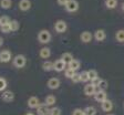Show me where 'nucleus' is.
<instances>
[{
	"label": "nucleus",
	"mask_w": 124,
	"mask_h": 115,
	"mask_svg": "<svg viewBox=\"0 0 124 115\" xmlns=\"http://www.w3.org/2000/svg\"><path fill=\"white\" fill-rule=\"evenodd\" d=\"M0 30H1V32H3V33H9V32H11V29H10V26H9V24L0 27Z\"/></svg>",
	"instance_id": "473e14b6"
},
{
	"label": "nucleus",
	"mask_w": 124,
	"mask_h": 115,
	"mask_svg": "<svg viewBox=\"0 0 124 115\" xmlns=\"http://www.w3.org/2000/svg\"><path fill=\"white\" fill-rule=\"evenodd\" d=\"M93 39V34L91 33L90 31H83L82 33L80 34V40L82 41L83 43H90Z\"/></svg>",
	"instance_id": "9d476101"
},
{
	"label": "nucleus",
	"mask_w": 124,
	"mask_h": 115,
	"mask_svg": "<svg viewBox=\"0 0 124 115\" xmlns=\"http://www.w3.org/2000/svg\"><path fill=\"white\" fill-rule=\"evenodd\" d=\"M68 1H69V0H57L58 5H59V6H62V7H64V6L68 3Z\"/></svg>",
	"instance_id": "4c0bfd02"
},
{
	"label": "nucleus",
	"mask_w": 124,
	"mask_h": 115,
	"mask_svg": "<svg viewBox=\"0 0 124 115\" xmlns=\"http://www.w3.org/2000/svg\"><path fill=\"white\" fill-rule=\"evenodd\" d=\"M75 73H77L75 71H73L72 69H70V68H68V69H65L64 75H65V77H67V79H72L73 75H74Z\"/></svg>",
	"instance_id": "cd10ccee"
},
{
	"label": "nucleus",
	"mask_w": 124,
	"mask_h": 115,
	"mask_svg": "<svg viewBox=\"0 0 124 115\" xmlns=\"http://www.w3.org/2000/svg\"><path fill=\"white\" fill-rule=\"evenodd\" d=\"M31 1L30 0H20L18 3V7L21 11H28L31 9Z\"/></svg>",
	"instance_id": "f8f14e48"
},
{
	"label": "nucleus",
	"mask_w": 124,
	"mask_h": 115,
	"mask_svg": "<svg viewBox=\"0 0 124 115\" xmlns=\"http://www.w3.org/2000/svg\"><path fill=\"white\" fill-rule=\"evenodd\" d=\"M9 26H10L11 31H18L19 28H20V23H19L18 20H11L9 22Z\"/></svg>",
	"instance_id": "393cba45"
},
{
	"label": "nucleus",
	"mask_w": 124,
	"mask_h": 115,
	"mask_svg": "<svg viewBox=\"0 0 124 115\" xmlns=\"http://www.w3.org/2000/svg\"><path fill=\"white\" fill-rule=\"evenodd\" d=\"M115 39L120 43H124V29H120V30L116 31Z\"/></svg>",
	"instance_id": "412c9836"
},
{
	"label": "nucleus",
	"mask_w": 124,
	"mask_h": 115,
	"mask_svg": "<svg viewBox=\"0 0 124 115\" xmlns=\"http://www.w3.org/2000/svg\"><path fill=\"white\" fill-rule=\"evenodd\" d=\"M1 99H2L5 102L10 103L15 100V93L12 91H3V93L1 94Z\"/></svg>",
	"instance_id": "9b49d317"
},
{
	"label": "nucleus",
	"mask_w": 124,
	"mask_h": 115,
	"mask_svg": "<svg viewBox=\"0 0 124 115\" xmlns=\"http://www.w3.org/2000/svg\"><path fill=\"white\" fill-rule=\"evenodd\" d=\"M2 44H3V39L0 37V46H2Z\"/></svg>",
	"instance_id": "58836bf2"
},
{
	"label": "nucleus",
	"mask_w": 124,
	"mask_h": 115,
	"mask_svg": "<svg viewBox=\"0 0 124 115\" xmlns=\"http://www.w3.org/2000/svg\"><path fill=\"white\" fill-rule=\"evenodd\" d=\"M94 99H95L96 102L103 103L104 101L108 100L106 92H105V91H103V90H99V91H96V92H95V94H94Z\"/></svg>",
	"instance_id": "0eeeda50"
},
{
	"label": "nucleus",
	"mask_w": 124,
	"mask_h": 115,
	"mask_svg": "<svg viewBox=\"0 0 124 115\" xmlns=\"http://www.w3.org/2000/svg\"><path fill=\"white\" fill-rule=\"evenodd\" d=\"M122 10H123V11H124V2H123V3H122Z\"/></svg>",
	"instance_id": "a19ab883"
},
{
	"label": "nucleus",
	"mask_w": 124,
	"mask_h": 115,
	"mask_svg": "<svg viewBox=\"0 0 124 115\" xmlns=\"http://www.w3.org/2000/svg\"><path fill=\"white\" fill-rule=\"evenodd\" d=\"M84 115H96V110L93 106H86V107L83 110Z\"/></svg>",
	"instance_id": "a878e982"
},
{
	"label": "nucleus",
	"mask_w": 124,
	"mask_h": 115,
	"mask_svg": "<svg viewBox=\"0 0 124 115\" xmlns=\"http://www.w3.org/2000/svg\"><path fill=\"white\" fill-rule=\"evenodd\" d=\"M108 115H114V114H108Z\"/></svg>",
	"instance_id": "79ce46f5"
},
{
	"label": "nucleus",
	"mask_w": 124,
	"mask_h": 115,
	"mask_svg": "<svg viewBox=\"0 0 124 115\" xmlns=\"http://www.w3.org/2000/svg\"><path fill=\"white\" fill-rule=\"evenodd\" d=\"M42 69H43L44 71H46V72L52 71V70H53V62L44 61L43 63H42Z\"/></svg>",
	"instance_id": "b1692460"
},
{
	"label": "nucleus",
	"mask_w": 124,
	"mask_h": 115,
	"mask_svg": "<svg viewBox=\"0 0 124 115\" xmlns=\"http://www.w3.org/2000/svg\"><path fill=\"white\" fill-rule=\"evenodd\" d=\"M104 5L108 9H115L119 5V1L117 0H105L104 1Z\"/></svg>",
	"instance_id": "aec40b11"
},
{
	"label": "nucleus",
	"mask_w": 124,
	"mask_h": 115,
	"mask_svg": "<svg viewBox=\"0 0 124 115\" xmlns=\"http://www.w3.org/2000/svg\"><path fill=\"white\" fill-rule=\"evenodd\" d=\"M37 38H38V41L40 42V43L46 44V43H49L50 41H51L52 37H51V33H50L46 29H43V30L39 31V33H38V36H37Z\"/></svg>",
	"instance_id": "f257e3e1"
},
{
	"label": "nucleus",
	"mask_w": 124,
	"mask_h": 115,
	"mask_svg": "<svg viewBox=\"0 0 124 115\" xmlns=\"http://www.w3.org/2000/svg\"><path fill=\"white\" fill-rule=\"evenodd\" d=\"M49 115H61V110H60L59 107L53 106V107L50 108V114Z\"/></svg>",
	"instance_id": "2f4dec72"
},
{
	"label": "nucleus",
	"mask_w": 124,
	"mask_h": 115,
	"mask_svg": "<svg viewBox=\"0 0 124 115\" xmlns=\"http://www.w3.org/2000/svg\"><path fill=\"white\" fill-rule=\"evenodd\" d=\"M37 114L38 115H49L50 114V107L48 105L43 104H40L38 108H37Z\"/></svg>",
	"instance_id": "4468645a"
},
{
	"label": "nucleus",
	"mask_w": 124,
	"mask_h": 115,
	"mask_svg": "<svg viewBox=\"0 0 124 115\" xmlns=\"http://www.w3.org/2000/svg\"><path fill=\"white\" fill-rule=\"evenodd\" d=\"M46 85H48V87L50 90H57L60 86V80L57 79V77H51V79L48 80Z\"/></svg>",
	"instance_id": "1a4fd4ad"
},
{
	"label": "nucleus",
	"mask_w": 124,
	"mask_h": 115,
	"mask_svg": "<svg viewBox=\"0 0 124 115\" xmlns=\"http://www.w3.org/2000/svg\"><path fill=\"white\" fill-rule=\"evenodd\" d=\"M96 92V87L94 86V85L91 83V84H86L84 87V94L86 95V96H92V95H94Z\"/></svg>",
	"instance_id": "2eb2a0df"
},
{
	"label": "nucleus",
	"mask_w": 124,
	"mask_h": 115,
	"mask_svg": "<svg viewBox=\"0 0 124 115\" xmlns=\"http://www.w3.org/2000/svg\"><path fill=\"white\" fill-rule=\"evenodd\" d=\"M27 104H28L29 108H38L41 104V102H40L38 96H30L27 101Z\"/></svg>",
	"instance_id": "39448f33"
},
{
	"label": "nucleus",
	"mask_w": 124,
	"mask_h": 115,
	"mask_svg": "<svg viewBox=\"0 0 124 115\" xmlns=\"http://www.w3.org/2000/svg\"><path fill=\"white\" fill-rule=\"evenodd\" d=\"M105 38H106V33H105V30H103V29H98V30L94 32V39H95L96 41H99V42L104 41Z\"/></svg>",
	"instance_id": "ddd939ff"
},
{
	"label": "nucleus",
	"mask_w": 124,
	"mask_h": 115,
	"mask_svg": "<svg viewBox=\"0 0 124 115\" xmlns=\"http://www.w3.org/2000/svg\"><path fill=\"white\" fill-rule=\"evenodd\" d=\"M26 115H34V114L32 112H28V113H26Z\"/></svg>",
	"instance_id": "ea45409f"
},
{
	"label": "nucleus",
	"mask_w": 124,
	"mask_h": 115,
	"mask_svg": "<svg viewBox=\"0 0 124 115\" xmlns=\"http://www.w3.org/2000/svg\"><path fill=\"white\" fill-rule=\"evenodd\" d=\"M10 19H9V17L8 15H2V17H0V27L2 26H6V24H9V22H10Z\"/></svg>",
	"instance_id": "bb28decb"
},
{
	"label": "nucleus",
	"mask_w": 124,
	"mask_h": 115,
	"mask_svg": "<svg viewBox=\"0 0 124 115\" xmlns=\"http://www.w3.org/2000/svg\"><path fill=\"white\" fill-rule=\"evenodd\" d=\"M57 102V97L54 96V95H48V96L44 99V104L48 105V106H53Z\"/></svg>",
	"instance_id": "6ab92c4d"
},
{
	"label": "nucleus",
	"mask_w": 124,
	"mask_h": 115,
	"mask_svg": "<svg viewBox=\"0 0 124 115\" xmlns=\"http://www.w3.org/2000/svg\"><path fill=\"white\" fill-rule=\"evenodd\" d=\"M106 87H108V82H106L105 80H102V81H101V83H100V86H99V89L105 91Z\"/></svg>",
	"instance_id": "72a5a7b5"
},
{
	"label": "nucleus",
	"mask_w": 124,
	"mask_h": 115,
	"mask_svg": "<svg viewBox=\"0 0 124 115\" xmlns=\"http://www.w3.org/2000/svg\"><path fill=\"white\" fill-rule=\"evenodd\" d=\"M68 68H70V69H72L73 71L77 72L78 70L81 68V63H80V61H79V60L73 59L72 61H71L69 64H68Z\"/></svg>",
	"instance_id": "a211bd4d"
},
{
	"label": "nucleus",
	"mask_w": 124,
	"mask_h": 115,
	"mask_svg": "<svg viewBox=\"0 0 124 115\" xmlns=\"http://www.w3.org/2000/svg\"><path fill=\"white\" fill-rule=\"evenodd\" d=\"M65 10L70 13H73V12H77L79 10V2L77 0H69L68 3L64 6Z\"/></svg>",
	"instance_id": "20e7f679"
},
{
	"label": "nucleus",
	"mask_w": 124,
	"mask_h": 115,
	"mask_svg": "<svg viewBox=\"0 0 124 115\" xmlns=\"http://www.w3.org/2000/svg\"><path fill=\"white\" fill-rule=\"evenodd\" d=\"M72 82H74V83H78V82H81V77H80V73H75L74 75H73L72 79Z\"/></svg>",
	"instance_id": "c9c22d12"
},
{
	"label": "nucleus",
	"mask_w": 124,
	"mask_h": 115,
	"mask_svg": "<svg viewBox=\"0 0 124 115\" xmlns=\"http://www.w3.org/2000/svg\"><path fill=\"white\" fill-rule=\"evenodd\" d=\"M0 7L5 10L10 9L12 7V0H0Z\"/></svg>",
	"instance_id": "4be33fe9"
},
{
	"label": "nucleus",
	"mask_w": 124,
	"mask_h": 115,
	"mask_svg": "<svg viewBox=\"0 0 124 115\" xmlns=\"http://www.w3.org/2000/svg\"><path fill=\"white\" fill-rule=\"evenodd\" d=\"M72 115H84V112H83V110H81V108H75V110L73 111Z\"/></svg>",
	"instance_id": "e433bc0d"
},
{
	"label": "nucleus",
	"mask_w": 124,
	"mask_h": 115,
	"mask_svg": "<svg viewBox=\"0 0 124 115\" xmlns=\"http://www.w3.org/2000/svg\"><path fill=\"white\" fill-rule=\"evenodd\" d=\"M61 59L67 64H69L70 62L73 60V55H72V53H70V52H64V53L61 55Z\"/></svg>",
	"instance_id": "5701e85b"
},
{
	"label": "nucleus",
	"mask_w": 124,
	"mask_h": 115,
	"mask_svg": "<svg viewBox=\"0 0 124 115\" xmlns=\"http://www.w3.org/2000/svg\"><path fill=\"white\" fill-rule=\"evenodd\" d=\"M101 81H102V79H100V77H95V79H94V80H93V81H91V82H92V84L93 85H94V86H95V87H99V86H100V83H101Z\"/></svg>",
	"instance_id": "f704fd0d"
},
{
	"label": "nucleus",
	"mask_w": 124,
	"mask_h": 115,
	"mask_svg": "<svg viewBox=\"0 0 124 115\" xmlns=\"http://www.w3.org/2000/svg\"><path fill=\"white\" fill-rule=\"evenodd\" d=\"M88 73H89V79H90V81H93L95 77H98V72H96L95 70H93V69L89 70Z\"/></svg>",
	"instance_id": "7c9ffc66"
},
{
	"label": "nucleus",
	"mask_w": 124,
	"mask_h": 115,
	"mask_svg": "<svg viewBox=\"0 0 124 115\" xmlns=\"http://www.w3.org/2000/svg\"><path fill=\"white\" fill-rule=\"evenodd\" d=\"M101 108L103 110V112H106V113L111 112L112 108H113V103H112V101L106 100V101H104L103 103H101Z\"/></svg>",
	"instance_id": "dca6fc26"
},
{
	"label": "nucleus",
	"mask_w": 124,
	"mask_h": 115,
	"mask_svg": "<svg viewBox=\"0 0 124 115\" xmlns=\"http://www.w3.org/2000/svg\"><path fill=\"white\" fill-rule=\"evenodd\" d=\"M12 58V54L9 50H2V51L0 52V62H2V63H7L9 62Z\"/></svg>",
	"instance_id": "6e6552de"
},
{
	"label": "nucleus",
	"mask_w": 124,
	"mask_h": 115,
	"mask_svg": "<svg viewBox=\"0 0 124 115\" xmlns=\"http://www.w3.org/2000/svg\"><path fill=\"white\" fill-rule=\"evenodd\" d=\"M80 77H81V82H88L90 81V79H89V73L88 71H82L80 73Z\"/></svg>",
	"instance_id": "c85d7f7f"
},
{
	"label": "nucleus",
	"mask_w": 124,
	"mask_h": 115,
	"mask_svg": "<svg viewBox=\"0 0 124 115\" xmlns=\"http://www.w3.org/2000/svg\"><path fill=\"white\" fill-rule=\"evenodd\" d=\"M68 29V24L64 20H57L54 23V30L58 33H64Z\"/></svg>",
	"instance_id": "7ed1b4c3"
},
{
	"label": "nucleus",
	"mask_w": 124,
	"mask_h": 115,
	"mask_svg": "<svg viewBox=\"0 0 124 115\" xmlns=\"http://www.w3.org/2000/svg\"><path fill=\"white\" fill-rule=\"evenodd\" d=\"M27 64V58L23 54H18V55L15 56L13 59V65L18 69H22V68L26 67Z\"/></svg>",
	"instance_id": "f03ea898"
},
{
	"label": "nucleus",
	"mask_w": 124,
	"mask_h": 115,
	"mask_svg": "<svg viewBox=\"0 0 124 115\" xmlns=\"http://www.w3.org/2000/svg\"><path fill=\"white\" fill-rule=\"evenodd\" d=\"M67 69V63L62 59H59V60H55L53 62V70L57 72H62L64 71Z\"/></svg>",
	"instance_id": "423d86ee"
},
{
	"label": "nucleus",
	"mask_w": 124,
	"mask_h": 115,
	"mask_svg": "<svg viewBox=\"0 0 124 115\" xmlns=\"http://www.w3.org/2000/svg\"><path fill=\"white\" fill-rule=\"evenodd\" d=\"M7 87V81H6L5 77H0V92H3Z\"/></svg>",
	"instance_id": "c756f323"
},
{
	"label": "nucleus",
	"mask_w": 124,
	"mask_h": 115,
	"mask_svg": "<svg viewBox=\"0 0 124 115\" xmlns=\"http://www.w3.org/2000/svg\"><path fill=\"white\" fill-rule=\"evenodd\" d=\"M39 55H40L41 59H48V58H50V55H51V50H50V48H48V46L42 48L41 50H40V52H39Z\"/></svg>",
	"instance_id": "f3484780"
}]
</instances>
